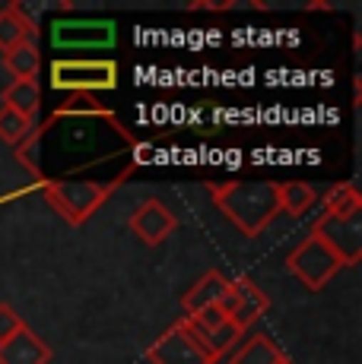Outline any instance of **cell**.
<instances>
[{
	"label": "cell",
	"mask_w": 362,
	"mask_h": 364,
	"mask_svg": "<svg viewBox=\"0 0 362 364\" xmlns=\"http://www.w3.org/2000/svg\"><path fill=\"white\" fill-rule=\"evenodd\" d=\"M289 358L283 355V348L270 339L267 333H254L235 348V355H229V364H286Z\"/></svg>",
	"instance_id": "14"
},
{
	"label": "cell",
	"mask_w": 362,
	"mask_h": 364,
	"mask_svg": "<svg viewBox=\"0 0 362 364\" xmlns=\"http://www.w3.org/2000/svg\"><path fill=\"white\" fill-rule=\"evenodd\" d=\"M191 330H194V326H191ZM194 333H197L200 346H204L217 361L222 358V355L232 352L235 342L242 339V330H239V326H232V323H222V326H217V330H207V333H200V330H194Z\"/></svg>",
	"instance_id": "19"
},
{
	"label": "cell",
	"mask_w": 362,
	"mask_h": 364,
	"mask_svg": "<svg viewBox=\"0 0 362 364\" xmlns=\"http://www.w3.org/2000/svg\"><path fill=\"white\" fill-rule=\"evenodd\" d=\"M286 364H289V361H286Z\"/></svg>",
	"instance_id": "23"
},
{
	"label": "cell",
	"mask_w": 362,
	"mask_h": 364,
	"mask_svg": "<svg viewBox=\"0 0 362 364\" xmlns=\"http://www.w3.org/2000/svg\"><path fill=\"white\" fill-rule=\"evenodd\" d=\"M32 127H36V124H32L29 117H23V114H16L13 108L0 105V139H4L6 146L16 149V146L32 133Z\"/></svg>",
	"instance_id": "20"
},
{
	"label": "cell",
	"mask_w": 362,
	"mask_h": 364,
	"mask_svg": "<svg viewBox=\"0 0 362 364\" xmlns=\"http://www.w3.org/2000/svg\"><path fill=\"white\" fill-rule=\"evenodd\" d=\"M130 232L140 237L143 244H150V247H156V244H162L165 237L178 228V219L175 213H172L165 203L159 200H146L140 206L134 209V215H130Z\"/></svg>",
	"instance_id": "10"
},
{
	"label": "cell",
	"mask_w": 362,
	"mask_h": 364,
	"mask_svg": "<svg viewBox=\"0 0 362 364\" xmlns=\"http://www.w3.org/2000/svg\"><path fill=\"white\" fill-rule=\"evenodd\" d=\"M318 200H321L327 215H340V219H346V215H362V193L353 181H340V184L327 187V193Z\"/></svg>",
	"instance_id": "16"
},
{
	"label": "cell",
	"mask_w": 362,
	"mask_h": 364,
	"mask_svg": "<svg viewBox=\"0 0 362 364\" xmlns=\"http://www.w3.org/2000/svg\"><path fill=\"white\" fill-rule=\"evenodd\" d=\"M4 67L10 70L16 80H38V70H41V51L36 41H23V45L10 48L4 54Z\"/></svg>",
	"instance_id": "18"
},
{
	"label": "cell",
	"mask_w": 362,
	"mask_h": 364,
	"mask_svg": "<svg viewBox=\"0 0 362 364\" xmlns=\"http://www.w3.org/2000/svg\"><path fill=\"white\" fill-rule=\"evenodd\" d=\"M146 358H150V364H217V358L200 346L197 333L191 330V323L185 317L178 323H172L146 348Z\"/></svg>",
	"instance_id": "7"
},
{
	"label": "cell",
	"mask_w": 362,
	"mask_h": 364,
	"mask_svg": "<svg viewBox=\"0 0 362 364\" xmlns=\"http://www.w3.org/2000/svg\"><path fill=\"white\" fill-rule=\"evenodd\" d=\"M137 136L95 95H71L16 146V159L38 187L93 181L89 174L118 165L137 171Z\"/></svg>",
	"instance_id": "1"
},
{
	"label": "cell",
	"mask_w": 362,
	"mask_h": 364,
	"mask_svg": "<svg viewBox=\"0 0 362 364\" xmlns=\"http://www.w3.org/2000/svg\"><path fill=\"white\" fill-rule=\"evenodd\" d=\"M38 38V26L36 19H29L23 13V4H10L0 10V51L23 45V41H36Z\"/></svg>",
	"instance_id": "13"
},
{
	"label": "cell",
	"mask_w": 362,
	"mask_h": 364,
	"mask_svg": "<svg viewBox=\"0 0 362 364\" xmlns=\"http://www.w3.org/2000/svg\"><path fill=\"white\" fill-rule=\"evenodd\" d=\"M48 82L67 95L111 92L118 89V64L111 58H54Z\"/></svg>",
	"instance_id": "4"
},
{
	"label": "cell",
	"mask_w": 362,
	"mask_h": 364,
	"mask_svg": "<svg viewBox=\"0 0 362 364\" xmlns=\"http://www.w3.org/2000/svg\"><path fill=\"white\" fill-rule=\"evenodd\" d=\"M311 235L321 237L327 247L340 257L343 266H356L362 260V215H327L321 213L311 225Z\"/></svg>",
	"instance_id": "8"
},
{
	"label": "cell",
	"mask_w": 362,
	"mask_h": 364,
	"mask_svg": "<svg viewBox=\"0 0 362 364\" xmlns=\"http://www.w3.org/2000/svg\"><path fill=\"white\" fill-rule=\"evenodd\" d=\"M185 320L194 326V330H200V333H207V330H217V326L229 323V320H226V314H222V307H219V304L204 307V311L191 314V317H185Z\"/></svg>",
	"instance_id": "21"
},
{
	"label": "cell",
	"mask_w": 362,
	"mask_h": 364,
	"mask_svg": "<svg viewBox=\"0 0 362 364\" xmlns=\"http://www.w3.org/2000/svg\"><path fill=\"white\" fill-rule=\"evenodd\" d=\"M48 361H51V348L29 326H23L10 339L0 342V364H48Z\"/></svg>",
	"instance_id": "11"
},
{
	"label": "cell",
	"mask_w": 362,
	"mask_h": 364,
	"mask_svg": "<svg viewBox=\"0 0 362 364\" xmlns=\"http://www.w3.org/2000/svg\"><path fill=\"white\" fill-rule=\"evenodd\" d=\"M276 200H280V213H286L289 219H302L311 206H318V191L305 181H286L276 184Z\"/></svg>",
	"instance_id": "15"
},
{
	"label": "cell",
	"mask_w": 362,
	"mask_h": 364,
	"mask_svg": "<svg viewBox=\"0 0 362 364\" xmlns=\"http://www.w3.org/2000/svg\"><path fill=\"white\" fill-rule=\"evenodd\" d=\"M213 203L245 237H257L280 215L274 181H222L207 184Z\"/></svg>",
	"instance_id": "2"
},
{
	"label": "cell",
	"mask_w": 362,
	"mask_h": 364,
	"mask_svg": "<svg viewBox=\"0 0 362 364\" xmlns=\"http://www.w3.org/2000/svg\"><path fill=\"white\" fill-rule=\"evenodd\" d=\"M23 317L16 314V307L13 304H6V301H0V342L4 339H10L16 330H23Z\"/></svg>",
	"instance_id": "22"
},
{
	"label": "cell",
	"mask_w": 362,
	"mask_h": 364,
	"mask_svg": "<svg viewBox=\"0 0 362 364\" xmlns=\"http://www.w3.org/2000/svg\"><path fill=\"white\" fill-rule=\"evenodd\" d=\"M219 307H222L229 323L239 326V330L245 333V330H252L257 323V317L270 307V298L257 289L252 279H235V282H229V291L222 295Z\"/></svg>",
	"instance_id": "9"
},
{
	"label": "cell",
	"mask_w": 362,
	"mask_h": 364,
	"mask_svg": "<svg viewBox=\"0 0 362 364\" xmlns=\"http://www.w3.org/2000/svg\"><path fill=\"white\" fill-rule=\"evenodd\" d=\"M229 282H232V279H226V272H219V269L204 272V276L185 291V298H181L185 317H191V314L204 311V307H210V304H219L222 295L229 291Z\"/></svg>",
	"instance_id": "12"
},
{
	"label": "cell",
	"mask_w": 362,
	"mask_h": 364,
	"mask_svg": "<svg viewBox=\"0 0 362 364\" xmlns=\"http://www.w3.org/2000/svg\"><path fill=\"white\" fill-rule=\"evenodd\" d=\"M54 51H111L118 45L115 19H54L48 26Z\"/></svg>",
	"instance_id": "5"
},
{
	"label": "cell",
	"mask_w": 362,
	"mask_h": 364,
	"mask_svg": "<svg viewBox=\"0 0 362 364\" xmlns=\"http://www.w3.org/2000/svg\"><path fill=\"white\" fill-rule=\"evenodd\" d=\"M286 269H289L292 276H296L309 291H321L324 285L331 282V279L337 276L340 269H343V263H340V257L333 254L331 247H327L321 237L305 235L302 241H299L296 247L289 250Z\"/></svg>",
	"instance_id": "6"
},
{
	"label": "cell",
	"mask_w": 362,
	"mask_h": 364,
	"mask_svg": "<svg viewBox=\"0 0 362 364\" xmlns=\"http://www.w3.org/2000/svg\"><path fill=\"white\" fill-rule=\"evenodd\" d=\"M4 105L32 121V117L38 114V105H41L38 80H13L10 86L4 89Z\"/></svg>",
	"instance_id": "17"
},
{
	"label": "cell",
	"mask_w": 362,
	"mask_h": 364,
	"mask_svg": "<svg viewBox=\"0 0 362 364\" xmlns=\"http://www.w3.org/2000/svg\"><path fill=\"white\" fill-rule=\"evenodd\" d=\"M118 187H121V181H105V184H99V181H64V184H45L41 193H45L48 206L67 225L80 228L105 206Z\"/></svg>",
	"instance_id": "3"
}]
</instances>
